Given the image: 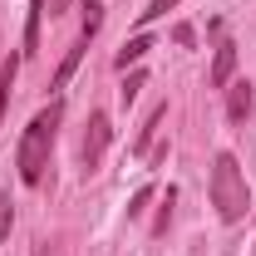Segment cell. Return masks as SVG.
Listing matches in <instances>:
<instances>
[{
    "mask_svg": "<svg viewBox=\"0 0 256 256\" xmlns=\"http://www.w3.org/2000/svg\"><path fill=\"white\" fill-rule=\"evenodd\" d=\"M84 50H89V34H79V44H74V50L64 54L60 74H54V89H64V84H69V74H74V69H79V60H84Z\"/></svg>",
    "mask_w": 256,
    "mask_h": 256,
    "instance_id": "cell-6",
    "label": "cell"
},
{
    "mask_svg": "<svg viewBox=\"0 0 256 256\" xmlns=\"http://www.w3.org/2000/svg\"><path fill=\"white\" fill-rule=\"evenodd\" d=\"M138 89H143V74H128V84H124V104H133V98H138Z\"/></svg>",
    "mask_w": 256,
    "mask_h": 256,
    "instance_id": "cell-13",
    "label": "cell"
},
{
    "mask_svg": "<svg viewBox=\"0 0 256 256\" xmlns=\"http://www.w3.org/2000/svg\"><path fill=\"white\" fill-rule=\"evenodd\" d=\"M108 138H114L108 114H89V133H84V172H98V162H104V153H108Z\"/></svg>",
    "mask_w": 256,
    "mask_h": 256,
    "instance_id": "cell-3",
    "label": "cell"
},
{
    "mask_svg": "<svg viewBox=\"0 0 256 256\" xmlns=\"http://www.w3.org/2000/svg\"><path fill=\"white\" fill-rule=\"evenodd\" d=\"M172 5H178V0H148V10H138V25H153L158 15H168V10H172Z\"/></svg>",
    "mask_w": 256,
    "mask_h": 256,
    "instance_id": "cell-11",
    "label": "cell"
},
{
    "mask_svg": "<svg viewBox=\"0 0 256 256\" xmlns=\"http://www.w3.org/2000/svg\"><path fill=\"white\" fill-rule=\"evenodd\" d=\"M212 207L222 222H242L252 212V188H246V172L232 153H217L212 162Z\"/></svg>",
    "mask_w": 256,
    "mask_h": 256,
    "instance_id": "cell-2",
    "label": "cell"
},
{
    "mask_svg": "<svg viewBox=\"0 0 256 256\" xmlns=\"http://www.w3.org/2000/svg\"><path fill=\"white\" fill-rule=\"evenodd\" d=\"M98 25H104V5H98V0H84V34L94 40Z\"/></svg>",
    "mask_w": 256,
    "mask_h": 256,
    "instance_id": "cell-10",
    "label": "cell"
},
{
    "mask_svg": "<svg viewBox=\"0 0 256 256\" xmlns=\"http://www.w3.org/2000/svg\"><path fill=\"white\" fill-rule=\"evenodd\" d=\"M10 226H15V207H10V197H0V242L10 236Z\"/></svg>",
    "mask_w": 256,
    "mask_h": 256,
    "instance_id": "cell-12",
    "label": "cell"
},
{
    "mask_svg": "<svg viewBox=\"0 0 256 256\" xmlns=\"http://www.w3.org/2000/svg\"><path fill=\"white\" fill-rule=\"evenodd\" d=\"M232 69H236V44L226 40V44H217V60H212V89L232 84Z\"/></svg>",
    "mask_w": 256,
    "mask_h": 256,
    "instance_id": "cell-5",
    "label": "cell"
},
{
    "mask_svg": "<svg viewBox=\"0 0 256 256\" xmlns=\"http://www.w3.org/2000/svg\"><path fill=\"white\" fill-rule=\"evenodd\" d=\"M40 20H44V0H30V20H25V54L40 50Z\"/></svg>",
    "mask_w": 256,
    "mask_h": 256,
    "instance_id": "cell-7",
    "label": "cell"
},
{
    "mask_svg": "<svg viewBox=\"0 0 256 256\" xmlns=\"http://www.w3.org/2000/svg\"><path fill=\"white\" fill-rule=\"evenodd\" d=\"M148 50H153V40H148V34H138V40H128L124 50H118V60H114V64H118V69H128V64H138V60H143Z\"/></svg>",
    "mask_w": 256,
    "mask_h": 256,
    "instance_id": "cell-8",
    "label": "cell"
},
{
    "mask_svg": "<svg viewBox=\"0 0 256 256\" xmlns=\"http://www.w3.org/2000/svg\"><path fill=\"white\" fill-rule=\"evenodd\" d=\"M148 197H153V188H143V192H138V197H133V207H128V217H138V212L148 207Z\"/></svg>",
    "mask_w": 256,
    "mask_h": 256,
    "instance_id": "cell-14",
    "label": "cell"
},
{
    "mask_svg": "<svg viewBox=\"0 0 256 256\" xmlns=\"http://www.w3.org/2000/svg\"><path fill=\"white\" fill-rule=\"evenodd\" d=\"M60 118H64V104L54 98L50 108H40L20 138V153H15V168H20V182L25 188H40L44 182V168H50V148H54V133H60Z\"/></svg>",
    "mask_w": 256,
    "mask_h": 256,
    "instance_id": "cell-1",
    "label": "cell"
},
{
    "mask_svg": "<svg viewBox=\"0 0 256 256\" xmlns=\"http://www.w3.org/2000/svg\"><path fill=\"white\" fill-rule=\"evenodd\" d=\"M34 256H50V246H44V242H40V246H34Z\"/></svg>",
    "mask_w": 256,
    "mask_h": 256,
    "instance_id": "cell-15",
    "label": "cell"
},
{
    "mask_svg": "<svg viewBox=\"0 0 256 256\" xmlns=\"http://www.w3.org/2000/svg\"><path fill=\"white\" fill-rule=\"evenodd\" d=\"M15 69H20V60H5V69H0V118H5V108H10V89H15Z\"/></svg>",
    "mask_w": 256,
    "mask_h": 256,
    "instance_id": "cell-9",
    "label": "cell"
},
{
    "mask_svg": "<svg viewBox=\"0 0 256 256\" xmlns=\"http://www.w3.org/2000/svg\"><path fill=\"white\" fill-rule=\"evenodd\" d=\"M252 104H256V94H252L246 79H242V84H226V114H232V124H242V118L252 114Z\"/></svg>",
    "mask_w": 256,
    "mask_h": 256,
    "instance_id": "cell-4",
    "label": "cell"
}]
</instances>
